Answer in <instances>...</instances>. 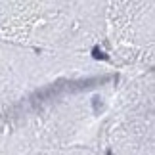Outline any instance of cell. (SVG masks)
<instances>
[{"mask_svg": "<svg viewBox=\"0 0 155 155\" xmlns=\"http://www.w3.org/2000/svg\"><path fill=\"white\" fill-rule=\"evenodd\" d=\"M117 75L67 81L0 113V155H100Z\"/></svg>", "mask_w": 155, "mask_h": 155, "instance_id": "obj_1", "label": "cell"}, {"mask_svg": "<svg viewBox=\"0 0 155 155\" xmlns=\"http://www.w3.org/2000/svg\"><path fill=\"white\" fill-rule=\"evenodd\" d=\"M0 38L86 54L105 40V0H0Z\"/></svg>", "mask_w": 155, "mask_h": 155, "instance_id": "obj_2", "label": "cell"}, {"mask_svg": "<svg viewBox=\"0 0 155 155\" xmlns=\"http://www.w3.org/2000/svg\"><path fill=\"white\" fill-rule=\"evenodd\" d=\"M115 73L81 52L31 48L0 38V113L67 81Z\"/></svg>", "mask_w": 155, "mask_h": 155, "instance_id": "obj_3", "label": "cell"}, {"mask_svg": "<svg viewBox=\"0 0 155 155\" xmlns=\"http://www.w3.org/2000/svg\"><path fill=\"white\" fill-rule=\"evenodd\" d=\"M100 155H153V73L128 69L115 90L98 136Z\"/></svg>", "mask_w": 155, "mask_h": 155, "instance_id": "obj_4", "label": "cell"}, {"mask_svg": "<svg viewBox=\"0 0 155 155\" xmlns=\"http://www.w3.org/2000/svg\"><path fill=\"white\" fill-rule=\"evenodd\" d=\"M105 40L130 69H151L153 0H105Z\"/></svg>", "mask_w": 155, "mask_h": 155, "instance_id": "obj_5", "label": "cell"}]
</instances>
